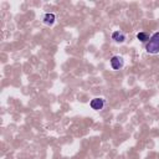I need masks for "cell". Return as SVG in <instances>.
<instances>
[{"instance_id": "1", "label": "cell", "mask_w": 159, "mask_h": 159, "mask_svg": "<svg viewBox=\"0 0 159 159\" xmlns=\"http://www.w3.org/2000/svg\"><path fill=\"white\" fill-rule=\"evenodd\" d=\"M145 50L150 55H157L159 53V31L154 32L150 37L149 41L145 43Z\"/></svg>"}, {"instance_id": "2", "label": "cell", "mask_w": 159, "mask_h": 159, "mask_svg": "<svg viewBox=\"0 0 159 159\" xmlns=\"http://www.w3.org/2000/svg\"><path fill=\"white\" fill-rule=\"evenodd\" d=\"M111 66L113 70H120L123 66H124V60L122 56L119 55H116L111 58Z\"/></svg>"}, {"instance_id": "3", "label": "cell", "mask_w": 159, "mask_h": 159, "mask_svg": "<svg viewBox=\"0 0 159 159\" xmlns=\"http://www.w3.org/2000/svg\"><path fill=\"white\" fill-rule=\"evenodd\" d=\"M89 106H91L92 109H94V111H99V109H102V108L104 107V99L101 98V97H96V98L91 99Z\"/></svg>"}, {"instance_id": "4", "label": "cell", "mask_w": 159, "mask_h": 159, "mask_svg": "<svg viewBox=\"0 0 159 159\" xmlns=\"http://www.w3.org/2000/svg\"><path fill=\"white\" fill-rule=\"evenodd\" d=\"M125 35L122 32V31H113L112 32V40H114L116 42H118V43H122V42H124L125 41Z\"/></svg>"}, {"instance_id": "5", "label": "cell", "mask_w": 159, "mask_h": 159, "mask_svg": "<svg viewBox=\"0 0 159 159\" xmlns=\"http://www.w3.org/2000/svg\"><path fill=\"white\" fill-rule=\"evenodd\" d=\"M56 20V15L55 14H51V12H47L42 16V21L46 24V25H52Z\"/></svg>"}, {"instance_id": "6", "label": "cell", "mask_w": 159, "mask_h": 159, "mask_svg": "<svg viewBox=\"0 0 159 159\" xmlns=\"http://www.w3.org/2000/svg\"><path fill=\"white\" fill-rule=\"evenodd\" d=\"M137 39L140 42H148L149 41V35L147 32H138L137 34Z\"/></svg>"}]
</instances>
